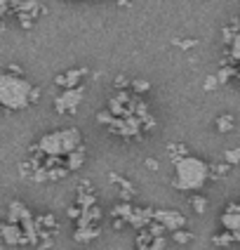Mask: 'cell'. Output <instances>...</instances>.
<instances>
[{"label":"cell","instance_id":"5bb4252c","mask_svg":"<svg viewBox=\"0 0 240 250\" xmlns=\"http://www.w3.org/2000/svg\"><path fill=\"white\" fill-rule=\"evenodd\" d=\"M233 127H236V121H233V116L224 113V116H219V118H217V130H219L222 135H226V132H233Z\"/></svg>","mask_w":240,"mask_h":250},{"label":"cell","instance_id":"7c38bea8","mask_svg":"<svg viewBox=\"0 0 240 250\" xmlns=\"http://www.w3.org/2000/svg\"><path fill=\"white\" fill-rule=\"evenodd\" d=\"M132 212H134V206L132 203H115L111 208V215L113 220H125V222H129V217H132Z\"/></svg>","mask_w":240,"mask_h":250},{"label":"cell","instance_id":"ba28073f","mask_svg":"<svg viewBox=\"0 0 240 250\" xmlns=\"http://www.w3.org/2000/svg\"><path fill=\"white\" fill-rule=\"evenodd\" d=\"M155 220V210L153 208H137L134 206V212H132V217H129V227H134L137 231H144L148 224Z\"/></svg>","mask_w":240,"mask_h":250},{"label":"cell","instance_id":"cb8c5ba5","mask_svg":"<svg viewBox=\"0 0 240 250\" xmlns=\"http://www.w3.org/2000/svg\"><path fill=\"white\" fill-rule=\"evenodd\" d=\"M66 215H69L71 220H75V222H78V220L83 217V208H80V206H71V208L66 210Z\"/></svg>","mask_w":240,"mask_h":250},{"label":"cell","instance_id":"7a4b0ae2","mask_svg":"<svg viewBox=\"0 0 240 250\" xmlns=\"http://www.w3.org/2000/svg\"><path fill=\"white\" fill-rule=\"evenodd\" d=\"M210 180V166L196 156H186L179 163H174L172 187L179 191H198Z\"/></svg>","mask_w":240,"mask_h":250},{"label":"cell","instance_id":"6da1fadb","mask_svg":"<svg viewBox=\"0 0 240 250\" xmlns=\"http://www.w3.org/2000/svg\"><path fill=\"white\" fill-rule=\"evenodd\" d=\"M38 99H40V87H33L28 81L12 76V73L0 76V106L19 111V109H26L28 104H33Z\"/></svg>","mask_w":240,"mask_h":250},{"label":"cell","instance_id":"9a60e30c","mask_svg":"<svg viewBox=\"0 0 240 250\" xmlns=\"http://www.w3.org/2000/svg\"><path fill=\"white\" fill-rule=\"evenodd\" d=\"M186 156H191V153H188V149L184 144H169V158H172V163H179Z\"/></svg>","mask_w":240,"mask_h":250},{"label":"cell","instance_id":"9c48e42d","mask_svg":"<svg viewBox=\"0 0 240 250\" xmlns=\"http://www.w3.org/2000/svg\"><path fill=\"white\" fill-rule=\"evenodd\" d=\"M222 227L224 231H238L240 229V203H228V208L222 215Z\"/></svg>","mask_w":240,"mask_h":250},{"label":"cell","instance_id":"484cf974","mask_svg":"<svg viewBox=\"0 0 240 250\" xmlns=\"http://www.w3.org/2000/svg\"><path fill=\"white\" fill-rule=\"evenodd\" d=\"M217 76H207V78H205V90H207V92H210V90H214V87H217Z\"/></svg>","mask_w":240,"mask_h":250},{"label":"cell","instance_id":"d6986e66","mask_svg":"<svg viewBox=\"0 0 240 250\" xmlns=\"http://www.w3.org/2000/svg\"><path fill=\"white\" fill-rule=\"evenodd\" d=\"M228 170H231V166L228 163H214V166H210V175L212 177H222V175H228Z\"/></svg>","mask_w":240,"mask_h":250},{"label":"cell","instance_id":"e0dca14e","mask_svg":"<svg viewBox=\"0 0 240 250\" xmlns=\"http://www.w3.org/2000/svg\"><path fill=\"white\" fill-rule=\"evenodd\" d=\"M212 243H214L217 248H228V246L233 243V234H231V231H224V234H217V236L212 238Z\"/></svg>","mask_w":240,"mask_h":250},{"label":"cell","instance_id":"8fae6325","mask_svg":"<svg viewBox=\"0 0 240 250\" xmlns=\"http://www.w3.org/2000/svg\"><path fill=\"white\" fill-rule=\"evenodd\" d=\"M101 236V227H83V229H75L73 231V238L78 241V243H90V241H94V238Z\"/></svg>","mask_w":240,"mask_h":250},{"label":"cell","instance_id":"8992f818","mask_svg":"<svg viewBox=\"0 0 240 250\" xmlns=\"http://www.w3.org/2000/svg\"><path fill=\"white\" fill-rule=\"evenodd\" d=\"M0 238H2V243H7V246H26L28 243L21 224H12V222L0 224Z\"/></svg>","mask_w":240,"mask_h":250},{"label":"cell","instance_id":"7402d4cb","mask_svg":"<svg viewBox=\"0 0 240 250\" xmlns=\"http://www.w3.org/2000/svg\"><path fill=\"white\" fill-rule=\"evenodd\" d=\"M148 250H169L167 248V238L165 236L153 238V241H151V246H148Z\"/></svg>","mask_w":240,"mask_h":250},{"label":"cell","instance_id":"d4e9b609","mask_svg":"<svg viewBox=\"0 0 240 250\" xmlns=\"http://www.w3.org/2000/svg\"><path fill=\"white\" fill-rule=\"evenodd\" d=\"M97 121H99L101 125H106V127H109V125H111V121H113V116H111L109 111H101V113L97 116Z\"/></svg>","mask_w":240,"mask_h":250},{"label":"cell","instance_id":"1f68e13d","mask_svg":"<svg viewBox=\"0 0 240 250\" xmlns=\"http://www.w3.org/2000/svg\"><path fill=\"white\" fill-rule=\"evenodd\" d=\"M233 241H238V243H240V229H238V231H233Z\"/></svg>","mask_w":240,"mask_h":250},{"label":"cell","instance_id":"5b68a950","mask_svg":"<svg viewBox=\"0 0 240 250\" xmlns=\"http://www.w3.org/2000/svg\"><path fill=\"white\" fill-rule=\"evenodd\" d=\"M155 222L163 224L169 234H177V231L186 229L188 220L184 217L182 212H177V210H155Z\"/></svg>","mask_w":240,"mask_h":250},{"label":"cell","instance_id":"4dcf8cb0","mask_svg":"<svg viewBox=\"0 0 240 250\" xmlns=\"http://www.w3.org/2000/svg\"><path fill=\"white\" fill-rule=\"evenodd\" d=\"M177 42H179L182 47H193V45H196V41H177Z\"/></svg>","mask_w":240,"mask_h":250},{"label":"cell","instance_id":"f1b7e54d","mask_svg":"<svg viewBox=\"0 0 240 250\" xmlns=\"http://www.w3.org/2000/svg\"><path fill=\"white\" fill-rule=\"evenodd\" d=\"M146 167H148V170H153V172H155V170H158L160 166H158V161H155V158H146Z\"/></svg>","mask_w":240,"mask_h":250},{"label":"cell","instance_id":"3957f363","mask_svg":"<svg viewBox=\"0 0 240 250\" xmlns=\"http://www.w3.org/2000/svg\"><path fill=\"white\" fill-rule=\"evenodd\" d=\"M78 146H83V135L78 127H64L40 137V142L36 144V151L50 158H66L69 153H73Z\"/></svg>","mask_w":240,"mask_h":250},{"label":"cell","instance_id":"277c9868","mask_svg":"<svg viewBox=\"0 0 240 250\" xmlns=\"http://www.w3.org/2000/svg\"><path fill=\"white\" fill-rule=\"evenodd\" d=\"M85 99V87H73V90H64L59 97L55 99V109L56 113H75L78 106L83 104Z\"/></svg>","mask_w":240,"mask_h":250},{"label":"cell","instance_id":"2e32d148","mask_svg":"<svg viewBox=\"0 0 240 250\" xmlns=\"http://www.w3.org/2000/svg\"><path fill=\"white\" fill-rule=\"evenodd\" d=\"M129 87H132V92H134V95H144V92H148V90H151V83H148L146 78H134Z\"/></svg>","mask_w":240,"mask_h":250},{"label":"cell","instance_id":"83f0119b","mask_svg":"<svg viewBox=\"0 0 240 250\" xmlns=\"http://www.w3.org/2000/svg\"><path fill=\"white\" fill-rule=\"evenodd\" d=\"M125 85H127L125 76H118V78H115V90H125Z\"/></svg>","mask_w":240,"mask_h":250},{"label":"cell","instance_id":"603a6c76","mask_svg":"<svg viewBox=\"0 0 240 250\" xmlns=\"http://www.w3.org/2000/svg\"><path fill=\"white\" fill-rule=\"evenodd\" d=\"M231 59H233V62H240V33L236 36V41L231 45Z\"/></svg>","mask_w":240,"mask_h":250},{"label":"cell","instance_id":"30bf717a","mask_svg":"<svg viewBox=\"0 0 240 250\" xmlns=\"http://www.w3.org/2000/svg\"><path fill=\"white\" fill-rule=\"evenodd\" d=\"M26 215H31V210H28L21 201H12V203L7 206V222L21 224V220H24Z\"/></svg>","mask_w":240,"mask_h":250},{"label":"cell","instance_id":"52a82bcc","mask_svg":"<svg viewBox=\"0 0 240 250\" xmlns=\"http://www.w3.org/2000/svg\"><path fill=\"white\" fill-rule=\"evenodd\" d=\"M87 71L90 69H71V71H64V73H59L55 78V85L59 87H64V90H73V87H80V81H83L85 76H87Z\"/></svg>","mask_w":240,"mask_h":250},{"label":"cell","instance_id":"ffe728a7","mask_svg":"<svg viewBox=\"0 0 240 250\" xmlns=\"http://www.w3.org/2000/svg\"><path fill=\"white\" fill-rule=\"evenodd\" d=\"M172 238H174V243H179V246H186V243H191V241H193V234H191V231H186V229H182V231L172 234Z\"/></svg>","mask_w":240,"mask_h":250},{"label":"cell","instance_id":"f546056e","mask_svg":"<svg viewBox=\"0 0 240 250\" xmlns=\"http://www.w3.org/2000/svg\"><path fill=\"white\" fill-rule=\"evenodd\" d=\"M125 220H113V229H123V227H125Z\"/></svg>","mask_w":240,"mask_h":250},{"label":"cell","instance_id":"ac0fdd59","mask_svg":"<svg viewBox=\"0 0 240 250\" xmlns=\"http://www.w3.org/2000/svg\"><path fill=\"white\" fill-rule=\"evenodd\" d=\"M224 163H228V166H240V149H226Z\"/></svg>","mask_w":240,"mask_h":250},{"label":"cell","instance_id":"44dd1931","mask_svg":"<svg viewBox=\"0 0 240 250\" xmlns=\"http://www.w3.org/2000/svg\"><path fill=\"white\" fill-rule=\"evenodd\" d=\"M191 203H193V210H196L198 215H203V212L207 210V201H205L203 196H193V201H191Z\"/></svg>","mask_w":240,"mask_h":250},{"label":"cell","instance_id":"4fadbf2b","mask_svg":"<svg viewBox=\"0 0 240 250\" xmlns=\"http://www.w3.org/2000/svg\"><path fill=\"white\" fill-rule=\"evenodd\" d=\"M85 158H87L85 146H78L73 153H69V156H66V170H78V167H83Z\"/></svg>","mask_w":240,"mask_h":250},{"label":"cell","instance_id":"4316f807","mask_svg":"<svg viewBox=\"0 0 240 250\" xmlns=\"http://www.w3.org/2000/svg\"><path fill=\"white\" fill-rule=\"evenodd\" d=\"M7 10H10V2L0 0V19H2V14H7ZM0 31H2V21H0Z\"/></svg>","mask_w":240,"mask_h":250}]
</instances>
